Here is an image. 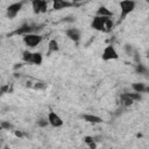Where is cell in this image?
Returning a JSON list of instances; mask_svg holds the SVG:
<instances>
[{"instance_id":"obj_21","label":"cell","mask_w":149,"mask_h":149,"mask_svg":"<svg viewBox=\"0 0 149 149\" xmlns=\"http://www.w3.org/2000/svg\"><path fill=\"white\" fill-rule=\"evenodd\" d=\"M0 128L6 129V130H9V129L13 128V125H12L9 121H2V122L0 123Z\"/></svg>"},{"instance_id":"obj_20","label":"cell","mask_w":149,"mask_h":149,"mask_svg":"<svg viewBox=\"0 0 149 149\" xmlns=\"http://www.w3.org/2000/svg\"><path fill=\"white\" fill-rule=\"evenodd\" d=\"M48 125H49V122H48L47 116H44V118H40V119L37 120V126H38V127L44 128V127H47Z\"/></svg>"},{"instance_id":"obj_14","label":"cell","mask_w":149,"mask_h":149,"mask_svg":"<svg viewBox=\"0 0 149 149\" xmlns=\"http://www.w3.org/2000/svg\"><path fill=\"white\" fill-rule=\"evenodd\" d=\"M97 15L99 16H106V17H112L113 16V12L107 8L106 6H99L97 9Z\"/></svg>"},{"instance_id":"obj_4","label":"cell","mask_w":149,"mask_h":149,"mask_svg":"<svg viewBox=\"0 0 149 149\" xmlns=\"http://www.w3.org/2000/svg\"><path fill=\"white\" fill-rule=\"evenodd\" d=\"M41 42H42V36L40 34H36V33L33 31V33H29V34L23 35V43L28 48H35Z\"/></svg>"},{"instance_id":"obj_18","label":"cell","mask_w":149,"mask_h":149,"mask_svg":"<svg viewBox=\"0 0 149 149\" xmlns=\"http://www.w3.org/2000/svg\"><path fill=\"white\" fill-rule=\"evenodd\" d=\"M135 71H136V73H139V74H147L148 69H147V66H146L144 64L137 63L136 66H135Z\"/></svg>"},{"instance_id":"obj_13","label":"cell","mask_w":149,"mask_h":149,"mask_svg":"<svg viewBox=\"0 0 149 149\" xmlns=\"http://www.w3.org/2000/svg\"><path fill=\"white\" fill-rule=\"evenodd\" d=\"M132 88H133L134 92H137V93H141V94L148 91L147 85L144 83H142V81H135V83H133L132 84Z\"/></svg>"},{"instance_id":"obj_16","label":"cell","mask_w":149,"mask_h":149,"mask_svg":"<svg viewBox=\"0 0 149 149\" xmlns=\"http://www.w3.org/2000/svg\"><path fill=\"white\" fill-rule=\"evenodd\" d=\"M120 101H121V105L125 106V107H129L134 104V100L130 99L127 93H121L120 94Z\"/></svg>"},{"instance_id":"obj_17","label":"cell","mask_w":149,"mask_h":149,"mask_svg":"<svg viewBox=\"0 0 149 149\" xmlns=\"http://www.w3.org/2000/svg\"><path fill=\"white\" fill-rule=\"evenodd\" d=\"M31 55H33V52L30 50H28V49L23 50L22 51V61L28 63V64H30L31 63Z\"/></svg>"},{"instance_id":"obj_23","label":"cell","mask_w":149,"mask_h":149,"mask_svg":"<svg viewBox=\"0 0 149 149\" xmlns=\"http://www.w3.org/2000/svg\"><path fill=\"white\" fill-rule=\"evenodd\" d=\"M73 1H83V0H73Z\"/></svg>"},{"instance_id":"obj_12","label":"cell","mask_w":149,"mask_h":149,"mask_svg":"<svg viewBox=\"0 0 149 149\" xmlns=\"http://www.w3.org/2000/svg\"><path fill=\"white\" fill-rule=\"evenodd\" d=\"M33 31H34L33 26L28 24V23H24V24H22L21 27H19L15 30V34H17V35H26V34H29V33H33Z\"/></svg>"},{"instance_id":"obj_19","label":"cell","mask_w":149,"mask_h":149,"mask_svg":"<svg viewBox=\"0 0 149 149\" xmlns=\"http://www.w3.org/2000/svg\"><path fill=\"white\" fill-rule=\"evenodd\" d=\"M84 141H85V143L90 147V148H95V143H94V139L92 137V136H85L84 137Z\"/></svg>"},{"instance_id":"obj_22","label":"cell","mask_w":149,"mask_h":149,"mask_svg":"<svg viewBox=\"0 0 149 149\" xmlns=\"http://www.w3.org/2000/svg\"><path fill=\"white\" fill-rule=\"evenodd\" d=\"M64 21H68V22H73V21H76V17L68 16V17H64Z\"/></svg>"},{"instance_id":"obj_1","label":"cell","mask_w":149,"mask_h":149,"mask_svg":"<svg viewBox=\"0 0 149 149\" xmlns=\"http://www.w3.org/2000/svg\"><path fill=\"white\" fill-rule=\"evenodd\" d=\"M113 20L112 17H106V16H99L95 15L92 19L91 27L97 30V31H104V33H109L113 29Z\"/></svg>"},{"instance_id":"obj_6","label":"cell","mask_w":149,"mask_h":149,"mask_svg":"<svg viewBox=\"0 0 149 149\" xmlns=\"http://www.w3.org/2000/svg\"><path fill=\"white\" fill-rule=\"evenodd\" d=\"M47 119H48V122L51 127L54 128H59L64 125V121L63 119L61 118L59 114H57L55 111H49L48 115H47Z\"/></svg>"},{"instance_id":"obj_9","label":"cell","mask_w":149,"mask_h":149,"mask_svg":"<svg viewBox=\"0 0 149 149\" xmlns=\"http://www.w3.org/2000/svg\"><path fill=\"white\" fill-rule=\"evenodd\" d=\"M81 119L87 122V123H91V125H99L104 120L102 118H100L99 115H95V114H91V113H86V114H83L81 115Z\"/></svg>"},{"instance_id":"obj_10","label":"cell","mask_w":149,"mask_h":149,"mask_svg":"<svg viewBox=\"0 0 149 149\" xmlns=\"http://www.w3.org/2000/svg\"><path fill=\"white\" fill-rule=\"evenodd\" d=\"M59 51V43L56 38H51L48 42V47H47V56H50L51 54L58 52Z\"/></svg>"},{"instance_id":"obj_5","label":"cell","mask_w":149,"mask_h":149,"mask_svg":"<svg viewBox=\"0 0 149 149\" xmlns=\"http://www.w3.org/2000/svg\"><path fill=\"white\" fill-rule=\"evenodd\" d=\"M22 7H23V2L22 1H16V2H13L9 6H7V8H6L7 19H9V20L15 19L17 16V14L21 12Z\"/></svg>"},{"instance_id":"obj_8","label":"cell","mask_w":149,"mask_h":149,"mask_svg":"<svg viewBox=\"0 0 149 149\" xmlns=\"http://www.w3.org/2000/svg\"><path fill=\"white\" fill-rule=\"evenodd\" d=\"M65 35L70 41H72L74 43H78L80 41V38H81V31L78 28H69V29H66L65 30Z\"/></svg>"},{"instance_id":"obj_2","label":"cell","mask_w":149,"mask_h":149,"mask_svg":"<svg viewBox=\"0 0 149 149\" xmlns=\"http://www.w3.org/2000/svg\"><path fill=\"white\" fill-rule=\"evenodd\" d=\"M120 21H123L130 13L134 12L136 7L135 0H121L120 3Z\"/></svg>"},{"instance_id":"obj_11","label":"cell","mask_w":149,"mask_h":149,"mask_svg":"<svg viewBox=\"0 0 149 149\" xmlns=\"http://www.w3.org/2000/svg\"><path fill=\"white\" fill-rule=\"evenodd\" d=\"M52 1V9L54 10H61L64 8H68L72 6V3L68 0H51Z\"/></svg>"},{"instance_id":"obj_7","label":"cell","mask_w":149,"mask_h":149,"mask_svg":"<svg viewBox=\"0 0 149 149\" xmlns=\"http://www.w3.org/2000/svg\"><path fill=\"white\" fill-rule=\"evenodd\" d=\"M31 8L35 14L47 13L48 2H47V0H31Z\"/></svg>"},{"instance_id":"obj_15","label":"cell","mask_w":149,"mask_h":149,"mask_svg":"<svg viewBox=\"0 0 149 149\" xmlns=\"http://www.w3.org/2000/svg\"><path fill=\"white\" fill-rule=\"evenodd\" d=\"M42 63H43V56H42V54L38 52V51L33 52V55H31V63L30 64H34V65L40 66Z\"/></svg>"},{"instance_id":"obj_3","label":"cell","mask_w":149,"mask_h":149,"mask_svg":"<svg viewBox=\"0 0 149 149\" xmlns=\"http://www.w3.org/2000/svg\"><path fill=\"white\" fill-rule=\"evenodd\" d=\"M119 58V54L115 49V47L113 44H108L104 48L102 52H101V59L105 62H109V61H115Z\"/></svg>"}]
</instances>
